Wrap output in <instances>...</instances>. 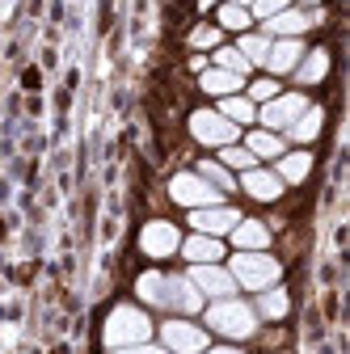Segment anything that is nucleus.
Returning <instances> with one entry per match:
<instances>
[{
	"label": "nucleus",
	"instance_id": "f257e3e1",
	"mask_svg": "<svg viewBox=\"0 0 350 354\" xmlns=\"http://www.w3.org/2000/svg\"><path fill=\"white\" fill-rule=\"evenodd\" d=\"M207 329L224 333V337H232V342H245V337L257 333V313H253V304H245V299H237V295L215 299V304L207 308Z\"/></svg>",
	"mask_w": 350,
	"mask_h": 354
},
{
	"label": "nucleus",
	"instance_id": "f03ea898",
	"mask_svg": "<svg viewBox=\"0 0 350 354\" xmlns=\"http://www.w3.org/2000/svg\"><path fill=\"white\" fill-rule=\"evenodd\" d=\"M102 337H106V346H110V350L140 346V342H148V337H152V321H148V313H140L136 304H118L114 313L106 317Z\"/></svg>",
	"mask_w": 350,
	"mask_h": 354
},
{
	"label": "nucleus",
	"instance_id": "7ed1b4c3",
	"mask_svg": "<svg viewBox=\"0 0 350 354\" xmlns=\"http://www.w3.org/2000/svg\"><path fill=\"white\" fill-rule=\"evenodd\" d=\"M228 274H232L237 287H245V291H266V287H275V283L283 279V266H279L266 249H257V253H237V257L228 261Z\"/></svg>",
	"mask_w": 350,
	"mask_h": 354
},
{
	"label": "nucleus",
	"instance_id": "20e7f679",
	"mask_svg": "<svg viewBox=\"0 0 350 354\" xmlns=\"http://www.w3.org/2000/svg\"><path fill=\"white\" fill-rule=\"evenodd\" d=\"M190 136L199 144H207V148H228V144L241 140V127L228 122L220 110H194L190 114Z\"/></svg>",
	"mask_w": 350,
	"mask_h": 354
},
{
	"label": "nucleus",
	"instance_id": "39448f33",
	"mask_svg": "<svg viewBox=\"0 0 350 354\" xmlns=\"http://www.w3.org/2000/svg\"><path fill=\"white\" fill-rule=\"evenodd\" d=\"M160 342L169 354H203L207 350V329L186 321V317H173L160 325Z\"/></svg>",
	"mask_w": 350,
	"mask_h": 354
},
{
	"label": "nucleus",
	"instance_id": "423d86ee",
	"mask_svg": "<svg viewBox=\"0 0 350 354\" xmlns=\"http://www.w3.org/2000/svg\"><path fill=\"white\" fill-rule=\"evenodd\" d=\"M169 194H173V203H182V207H190V211L224 203V194H220V190H211L199 173H178V177L169 182Z\"/></svg>",
	"mask_w": 350,
	"mask_h": 354
},
{
	"label": "nucleus",
	"instance_id": "0eeeda50",
	"mask_svg": "<svg viewBox=\"0 0 350 354\" xmlns=\"http://www.w3.org/2000/svg\"><path fill=\"white\" fill-rule=\"evenodd\" d=\"M304 110H308V97H304V93H279V97H270V102H261L257 118L266 122V131H287Z\"/></svg>",
	"mask_w": 350,
	"mask_h": 354
},
{
	"label": "nucleus",
	"instance_id": "6e6552de",
	"mask_svg": "<svg viewBox=\"0 0 350 354\" xmlns=\"http://www.w3.org/2000/svg\"><path fill=\"white\" fill-rule=\"evenodd\" d=\"M186 279L199 287L203 299H228V295L237 291V279L228 274V266H220V261H211V266H190Z\"/></svg>",
	"mask_w": 350,
	"mask_h": 354
},
{
	"label": "nucleus",
	"instance_id": "1a4fd4ad",
	"mask_svg": "<svg viewBox=\"0 0 350 354\" xmlns=\"http://www.w3.org/2000/svg\"><path fill=\"white\" fill-rule=\"evenodd\" d=\"M237 219H241L237 207L215 203V207H199V211H190V228L203 232V236H228V232L237 228Z\"/></svg>",
	"mask_w": 350,
	"mask_h": 354
},
{
	"label": "nucleus",
	"instance_id": "9d476101",
	"mask_svg": "<svg viewBox=\"0 0 350 354\" xmlns=\"http://www.w3.org/2000/svg\"><path fill=\"white\" fill-rule=\"evenodd\" d=\"M140 249L148 253V257H173L182 249V232H178V224H169V219H152V224H144V232H140Z\"/></svg>",
	"mask_w": 350,
	"mask_h": 354
},
{
	"label": "nucleus",
	"instance_id": "9b49d317",
	"mask_svg": "<svg viewBox=\"0 0 350 354\" xmlns=\"http://www.w3.org/2000/svg\"><path fill=\"white\" fill-rule=\"evenodd\" d=\"M165 308H173V313H182V317H194V313H203V295L190 279L165 274Z\"/></svg>",
	"mask_w": 350,
	"mask_h": 354
},
{
	"label": "nucleus",
	"instance_id": "f8f14e48",
	"mask_svg": "<svg viewBox=\"0 0 350 354\" xmlns=\"http://www.w3.org/2000/svg\"><path fill=\"white\" fill-rule=\"evenodd\" d=\"M241 190H245L249 198H257V203H275V198H283L279 173H275V169H257V165L241 173Z\"/></svg>",
	"mask_w": 350,
	"mask_h": 354
},
{
	"label": "nucleus",
	"instance_id": "ddd939ff",
	"mask_svg": "<svg viewBox=\"0 0 350 354\" xmlns=\"http://www.w3.org/2000/svg\"><path fill=\"white\" fill-rule=\"evenodd\" d=\"M304 59V42L300 38H270V51H266V68L270 76H287V72H295V64Z\"/></svg>",
	"mask_w": 350,
	"mask_h": 354
},
{
	"label": "nucleus",
	"instance_id": "4468645a",
	"mask_svg": "<svg viewBox=\"0 0 350 354\" xmlns=\"http://www.w3.org/2000/svg\"><path fill=\"white\" fill-rule=\"evenodd\" d=\"M321 13H304V9H283L266 21V38H300L304 30H313Z\"/></svg>",
	"mask_w": 350,
	"mask_h": 354
},
{
	"label": "nucleus",
	"instance_id": "2eb2a0df",
	"mask_svg": "<svg viewBox=\"0 0 350 354\" xmlns=\"http://www.w3.org/2000/svg\"><path fill=\"white\" fill-rule=\"evenodd\" d=\"M182 257H186L190 266H211V261L224 257V241H220V236H203V232H194V236L182 241Z\"/></svg>",
	"mask_w": 350,
	"mask_h": 354
},
{
	"label": "nucleus",
	"instance_id": "dca6fc26",
	"mask_svg": "<svg viewBox=\"0 0 350 354\" xmlns=\"http://www.w3.org/2000/svg\"><path fill=\"white\" fill-rule=\"evenodd\" d=\"M199 88H203V93H211V97H232V93H241V88H245V76L224 72V68H203L199 72Z\"/></svg>",
	"mask_w": 350,
	"mask_h": 354
},
{
	"label": "nucleus",
	"instance_id": "f3484780",
	"mask_svg": "<svg viewBox=\"0 0 350 354\" xmlns=\"http://www.w3.org/2000/svg\"><path fill=\"white\" fill-rule=\"evenodd\" d=\"M228 236H232V245H237L241 253H257V249L270 245V228L261 224V219H237V228H232Z\"/></svg>",
	"mask_w": 350,
	"mask_h": 354
},
{
	"label": "nucleus",
	"instance_id": "a211bd4d",
	"mask_svg": "<svg viewBox=\"0 0 350 354\" xmlns=\"http://www.w3.org/2000/svg\"><path fill=\"white\" fill-rule=\"evenodd\" d=\"M329 76V51H304V59L295 64V80L300 84H321Z\"/></svg>",
	"mask_w": 350,
	"mask_h": 354
},
{
	"label": "nucleus",
	"instance_id": "6ab92c4d",
	"mask_svg": "<svg viewBox=\"0 0 350 354\" xmlns=\"http://www.w3.org/2000/svg\"><path fill=\"white\" fill-rule=\"evenodd\" d=\"M308 169H313V156H308V152H283L275 173H279L283 186H300L304 177H308Z\"/></svg>",
	"mask_w": 350,
	"mask_h": 354
},
{
	"label": "nucleus",
	"instance_id": "aec40b11",
	"mask_svg": "<svg viewBox=\"0 0 350 354\" xmlns=\"http://www.w3.org/2000/svg\"><path fill=\"white\" fill-rule=\"evenodd\" d=\"M321 127H325V110H321V106H308V110H304V114L287 127V136L300 140V144H313V140L321 136Z\"/></svg>",
	"mask_w": 350,
	"mask_h": 354
},
{
	"label": "nucleus",
	"instance_id": "412c9836",
	"mask_svg": "<svg viewBox=\"0 0 350 354\" xmlns=\"http://www.w3.org/2000/svg\"><path fill=\"white\" fill-rule=\"evenodd\" d=\"M245 148H249L257 160H279V156H283V136H279V131H249V136H245Z\"/></svg>",
	"mask_w": 350,
	"mask_h": 354
},
{
	"label": "nucleus",
	"instance_id": "4be33fe9",
	"mask_svg": "<svg viewBox=\"0 0 350 354\" xmlns=\"http://www.w3.org/2000/svg\"><path fill=\"white\" fill-rule=\"evenodd\" d=\"M203 182L211 186V190H220V194H228V190H237V177H232V169H224L220 160H203L199 169H194Z\"/></svg>",
	"mask_w": 350,
	"mask_h": 354
},
{
	"label": "nucleus",
	"instance_id": "5701e85b",
	"mask_svg": "<svg viewBox=\"0 0 350 354\" xmlns=\"http://www.w3.org/2000/svg\"><path fill=\"white\" fill-rule=\"evenodd\" d=\"M257 295H261V299H257V308H253L257 317H270V321H283V317H287V308H291L287 291H279V287H266V291H257Z\"/></svg>",
	"mask_w": 350,
	"mask_h": 354
},
{
	"label": "nucleus",
	"instance_id": "b1692460",
	"mask_svg": "<svg viewBox=\"0 0 350 354\" xmlns=\"http://www.w3.org/2000/svg\"><path fill=\"white\" fill-rule=\"evenodd\" d=\"M220 114H224L228 122H237V127H245V122H253V118H257V106H253L249 97H241V93H232V97H220Z\"/></svg>",
	"mask_w": 350,
	"mask_h": 354
},
{
	"label": "nucleus",
	"instance_id": "393cba45",
	"mask_svg": "<svg viewBox=\"0 0 350 354\" xmlns=\"http://www.w3.org/2000/svg\"><path fill=\"white\" fill-rule=\"evenodd\" d=\"M136 295H140L144 304H152V308H165V274H160V270H148V274H140V283H136Z\"/></svg>",
	"mask_w": 350,
	"mask_h": 354
},
{
	"label": "nucleus",
	"instance_id": "a878e982",
	"mask_svg": "<svg viewBox=\"0 0 350 354\" xmlns=\"http://www.w3.org/2000/svg\"><path fill=\"white\" fill-rule=\"evenodd\" d=\"M220 165H224V169L245 173V169H253V165H257V156H253L245 144H228V148H220Z\"/></svg>",
	"mask_w": 350,
	"mask_h": 354
},
{
	"label": "nucleus",
	"instance_id": "bb28decb",
	"mask_svg": "<svg viewBox=\"0 0 350 354\" xmlns=\"http://www.w3.org/2000/svg\"><path fill=\"white\" fill-rule=\"evenodd\" d=\"M249 64H266V51H270V38L266 34H241V47H237Z\"/></svg>",
	"mask_w": 350,
	"mask_h": 354
},
{
	"label": "nucleus",
	"instance_id": "cd10ccee",
	"mask_svg": "<svg viewBox=\"0 0 350 354\" xmlns=\"http://www.w3.org/2000/svg\"><path fill=\"white\" fill-rule=\"evenodd\" d=\"M215 68H224V72H237V76H245L253 64L237 51V47H215Z\"/></svg>",
	"mask_w": 350,
	"mask_h": 354
},
{
	"label": "nucleus",
	"instance_id": "c85d7f7f",
	"mask_svg": "<svg viewBox=\"0 0 350 354\" xmlns=\"http://www.w3.org/2000/svg\"><path fill=\"white\" fill-rule=\"evenodd\" d=\"M249 21H253V17H249V9H241V5H224V9H220V26H224V30H249Z\"/></svg>",
	"mask_w": 350,
	"mask_h": 354
},
{
	"label": "nucleus",
	"instance_id": "c756f323",
	"mask_svg": "<svg viewBox=\"0 0 350 354\" xmlns=\"http://www.w3.org/2000/svg\"><path fill=\"white\" fill-rule=\"evenodd\" d=\"M245 97H249L253 106H257V102H270V97H279V80H275V76H266V80H253Z\"/></svg>",
	"mask_w": 350,
	"mask_h": 354
},
{
	"label": "nucleus",
	"instance_id": "7c9ffc66",
	"mask_svg": "<svg viewBox=\"0 0 350 354\" xmlns=\"http://www.w3.org/2000/svg\"><path fill=\"white\" fill-rule=\"evenodd\" d=\"M190 47L194 51H215V47H220V30H215V26H199L190 34Z\"/></svg>",
	"mask_w": 350,
	"mask_h": 354
},
{
	"label": "nucleus",
	"instance_id": "2f4dec72",
	"mask_svg": "<svg viewBox=\"0 0 350 354\" xmlns=\"http://www.w3.org/2000/svg\"><path fill=\"white\" fill-rule=\"evenodd\" d=\"M283 9H291V0H253V5H249V17L270 21V17H275V13H283Z\"/></svg>",
	"mask_w": 350,
	"mask_h": 354
},
{
	"label": "nucleus",
	"instance_id": "473e14b6",
	"mask_svg": "<svg viewBox=\"0 0 350 354\" xmlns=\"http://www.w3.org/2000/svg\"><path fill=\"white\" fill-rule=\"evenodd\" d=\"M114 354H169L165 346H152V342H140V346H122V350H114Z\"/></svg>",
	"mask_w": 350,
	"mask_h": 354
},
{
	"label": "nucleus",
	"instance_id": "72a5a7b5",
	"mask_svg": "<svg viewBox=\"0 0 350 354\" xmlns=\"http://www.w3.org/2000/svg\"><path fill=\"white\" fill-rule=\"evenodd\" d=\"M203 354H245V350H237V346H207Z\"/></svg>",
	"mask_w": 350,
	"mask_h": 354
},
{
	"label": "nucleus",
	"instance_id": "f704fd0d",
	"mask_svg": "<svg viewBox=\"0 0 350 354\" xmlns=\"http://www.w3.org/2000/svg\"><path fill=\"white\" fill-rule=\"evenodd\" d=\"M228 5H241V9H249V5H253V0H228Z\"/></svg>",
	"mask_w": 350,
	"mask_h": 354
},
{
	"label": "nucleus",
	"instance_id": "c9c22d12",
	"mask_svg": "<svg viewBox=\"0 0 350 354\" xmlns=\"http://www.w3.org/2000/svg\"><path fill=\"white\" fill-rule=\"evenodd\" d=\"M308 5H321V0H308Z\"/></svg>",
	"mask_w": 350,
	"mask_h": 354
}]
</instances>
